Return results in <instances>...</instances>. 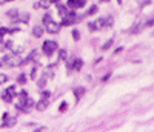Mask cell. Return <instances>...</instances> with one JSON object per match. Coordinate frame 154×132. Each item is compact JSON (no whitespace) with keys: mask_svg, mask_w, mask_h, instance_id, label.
Returning <instances> with one entry per match:
<instances>
[{"mask_svg":"<svg viewBox=\"0 0 154 132\" xmlns=\"http://www.w3.org/2000/svg\"><path fill=\"white\" fill-rule=\"evenodd\" d=\"M32 106H34V101L28 97L26 91H22V92H20L19 100L16 101V108H17L19 111H22V112H28Z\"/></svg>","mask_w":154,"mask_h":132,"instance_id":"1","label":"cell"},{"mask_svg":"<svg viewBox=\"0 0 154 132\" xmlns=\"http://www.w3.org/2000/svg\"><path fill=\"white\" fill-rule=\"evenodd\" d=\"M112 25V17H105V19H97L96 22H91L88 25L89 31H99L102 28H109Z\"/></svg>","mask_w":154,"mask_h":132,"instance_id":"2","label":"cell"},{"mask_svg":"<svg viewBox=\"0 0 154 132\" xmlns=\"http://www.w3.org/2000/svg\"><path fill=\"white\" fill-rule=\"evenodd\" d=\"M22 63V58L17 56V54H12V52H9V54H6L2 60V66H6V68H14V66H20Z\"/></svg>","mask_w":154,"mask_h":132,"instance_id":"3","label":"cell"},{"mask_svg":"<svg viewBox=\"0 0 154 132\" xmlns=\"http://www.w3.org/2000/svg\"><path fill=\"white\" fill-rule=\"evenodd\" d=\"M43 25H45V28H46V32H49V34H57L60 31V25H57L56 22H53L51 14H45Z\"/></svg>","mask_w":154,"mask_h":132,"instance_id":"4","label":"cell"},{"mask_svg":"<svg viewBox=\"0 0 154 132\" xmlns=\"http://www.w3.org/2000/svg\"><path fill=\"white\" fill-rule=\"evenodd\" d=\"M6 16H8L12 22H23V23L29 22V16H28V14H20L17 9H11V11H8V14H6Z\"/></svg>","mask_w":154,"mask_h":132,"instance_id":"5","label":"cell"},{"mask_svg":"<svg viewBox=\"0 0 154 132\" xmlns=\"http://www.w3.org/2000/svg\"><path fill=\"white\" fill-rule=\"evenodd\" d=\"M56 49H57V43L54 40H46L42 45V52L45 56H51L53 52H56Z\"/></svg>","mask_w":154,"mask_h":132,"instance_id":"6","label":"cell"},{"mask_svg":"<svg viewBox=\"0 0 154 132\" xmlns=\"http://www.w3.org/2000/svg\"><path fill=\"white\" fill-rule=\"evenodd\" d=\"M49 95H51L49 91H43V92H42V100L38 101L37 106H35L38 111H45V109L48 108V104H49V100H48V98H49Z\"/></svg>","mask_w":154,"mask_h":132,"instance_id":"7","label":"cell"},{"mask_svg":"<svg viewBox=\"0 0 154 132\" xmlns=\"http://www.w3.org/2000/svg\"><path fill=\"white\" fill-rule=\"evenodd\" d=\"M14 95H16V86H9L8 89H5V91L2 92V98H3V101H6V103H11L12 98H14Z\"/></svg>","mask_w":154,"mask_h":132,"instance_id":"8","label":"cell"},{"mask_svg":"<svg viewBox=\"0 0 154 132\" xmlns=\"http://www.w3.org/2000/svg\"><path fill=\"white\" fill-rule=\"evenodd\" d=\"M82 66H83V62L80 58H74L71 63H68V71H80L82 69Z\"/></svg>","mask_w":154,"mask_h":132,"instance_id":"9","label":"cell"},{"mask_svg":"<svg viewBox=\"0 0 154 132\" xmlns=\"http://www.w3.org/2000/svg\"><path fill=\"white\" fill-rule=\"evenodd\" d=\"M85 6V0H68V8H72V9H80Z\"/></svg>","mask_w":154,"mask_h":132,"instance_id":"10","label":"cell"},{"mask_svg":"<svg viewBox=\"0 0 154 132\" xmlns=\"http://www.w3.org/2000/svg\"><path fill=\"white\" fill-rule=\"evenodd\" d=\"M49 6H51V0H40V2L34 5V8H45V9H48Z\"/></svg>","mask_w":154,"mask_h":132,"instance_id":"11","label":"cell"},{"mask_svg":"<svg viewBox=\"0 0 154 132\" xmlns=\"http://www.w3.org/2000/svg\"><path fill=\"white\" fill-rule=\"evenodd\" d=\"M32 34H34V37L40 38V37L43 35V28H40V26H34V29H32Z\"/></svg>","mask_w":154,"mask_h":132,"instance_id":"12","label":"cell"},{"mask_svg":"<svg viewBox=\"0 0 154 132\" xmlns=\"http://www.w3.org/2000/svg\"><path fill=\"white\" fill-rule=\"evenodd\" d=\"M83 94H85V88H75L74 89V95H75L77 100H80Z\"/></svg>","mask_w":154,"mask_h":132,"instance_id":"13","label":"cell"},{"mask_svg":"<svg viewBox=\"0 0 154 132\" xmlns=\"http://www.w3.org/2000/svg\"><path fill=\"white\" fill-rule=\"evenodd\" d=\"M59 12H60V16H62V19H63V17H66V16H68V12H69V11H68L66 6H62V5H60V6H59Z\"/></svg>","mask_w":154,"mask_h":132,"instance_id":"14","label":"cell"},{"mask_svg":"<svg viewBox=\"0 0 154 132\" xmlns=\"http://www.w3.org/2000/svg\"><path fill=\"white\" fill-rule=\"evenodd\" d=\"M46 78H48V75L45 74V75L40 78V80H38V83H37V85H38V88H40V89H43V88H45V85H46Z\"/></svg>","mask_w":154,"mask_h":132,"instance_id":"15","label":"cell"},{"mask_svg":"<svg viewBox=\"0 0 154 132\" xmlns=\"http://www.w3.org/2000/svg\"><path fill=\"white\" fill-rule=\"evenodd\" d=\"M66 57H68L66 51H65V49H62V51H60V54H59V60H65Z\"/></svg>","mask_w":154,"mask_h":132,"instance_id":"16","label":"cell"},{"mask_svg":"<svg viewBox=\"0 0 154 132\" xmlns=\"http://www.w3.org/2000/svg\"><path fill=\"white\" fill-rule=\"evenodd\" d=\"M17 82H19L20 85H23L25 82H26V75H25V74H20V75H19V78H17Z\"/></svg>","mask_w":154,"mask_h":132,"instance_id":"17","label":"cell"},{"mask_svg":"<svg viewBox=\"0 0 154 132\" xmlns=\"http://www.w3.org/2000/svg\"><path fill=\"white\" fill-rule=\"evenodd\" d=\"M112 42H114V40H108V42H106V43H105L103 46H102V51H106V49H108V48H109V46L112 45Z\"/></svg>","mask_w":154,"mask_h":132,"instance_id":"18","label":"cell"},{"mask_svg":"<svg viewBox=\"0 0 154 132\" xmlns=\"http://www.w3.org/2000/svg\"><path fill=\"white\" fill-rule=\"evenodd\" d=\"M96 12H97V6H93L91 9L86 12V16H93V14H96Z\"/></svg>","mask_w":154,"mask_h":132,"instance_id":"19","label":"cell"},{"mask_svg":"<svg viewBox=\"0 0 154 132\" xmlns=\"http://www.w3.org/2000/svg\"><path fill=\"white\" fill-rule=\"evenodd\" d=\"M8 82V77L5 74H0V83H6Z\"/></svg>","mask_w":154,"mask_h":132,"instance_id":"20","label":"cell"},{"mask_svg":"<svg viewBox=\"0 0 154 132\" xmlns=\"http://www.w3.org/2000/svg\"><path fill=\"white\" fill-rule=\"evenodd\" d=\"M72 37H74V40H79V38H80V34H79V31H72Z\"/></svg>","mask_w":154,"mask_h":132,"instance_id":"21","label":"cell"},{"mask_svg":"<svg viewBox=\"0 0 154 132\" xmlns=\"http://www.w3.org/2000/svg\"><path fill=\"white\" fill-rule=\"evenodd\" d=\"M66 108H68L66 103H62V104H60V112H62V111H66Z\"/></svg>","mask_w":154,"mask_h":132,"instance_id":"22","label":"cell"},{"mask_svg":"<svg viewBox=\"0 0 154 132\" xmlns=\"http://www.w3.org/2000/svg\"><path fill=\"white\" fill-rule=\"evenodd\" d=\"M56 2H59V0H51V3H56Z\"/></svg>","mask_w":154,"mask_h":132,"instance_id":"23","label":"cell"},{"mask_svg":"<svg viewBox=\"0 0 154 132\" xmlns=\"http://www.w3.org/2000/svg\"><path fill=\"white\" fill-rule=\"evenodd\" d=\"M100 2H103V3H106V2H109V0H100Z\"/></svg>","mask_w":154,"mask_h":132,"instance_id":"24","label":"cell"},{"mask_svg":"<svg viewBox=\"0 0 154 132\" xmlns=\"http://www.w3.org/2000/svg\"><path fill=\"white\" fill-rule=\"evenodd\" d=\"M5 2H11V0H5Z\"/></svg>","mask_w":154,"mask_h":132,"instance_id":"25","label":"cell"},{"mask_svg":"<svg viewBox=\"0 0 154 132\" xmlns=\"http://www.w3.org/2000/svg\"><path fill=\"white\" fill-rule=\"evenodd\" d=\"M0 66H2V60H0Z\"/></svg>","mask_w":154,"mask_h":132,"instance_id":"26","label":"cell"}]
</instances>
